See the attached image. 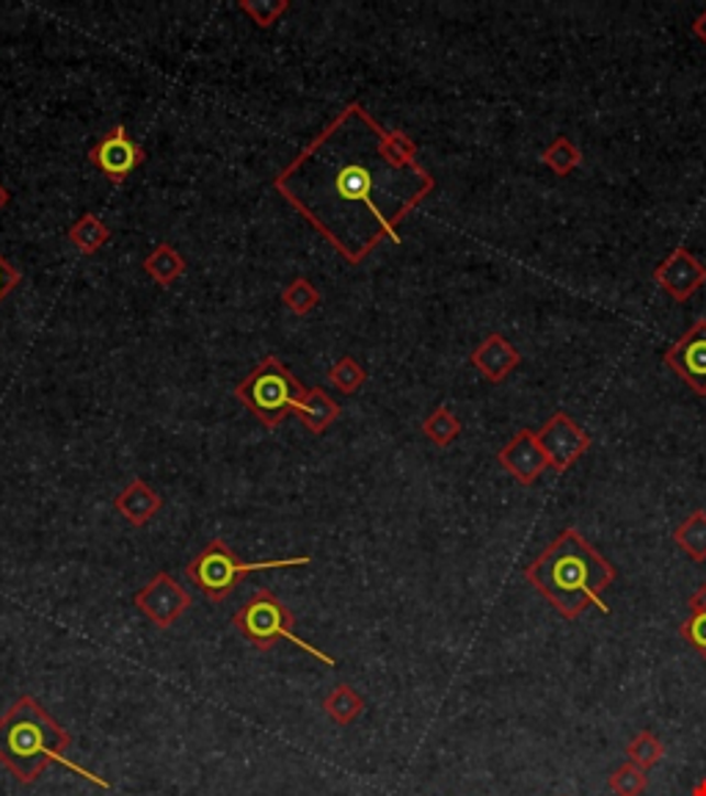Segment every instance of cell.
<instances>
[{
  "label": "cell",
  "mask_w": 706,
  "mask_h": 796,
  "mask_svg": "<svg viewBox=\"0 0 706 796\" xmlns=\"http://www.w3.org/2000/svg\"><path fill=\"white\" fill-rule=\"evenodd\" d=\"M69 241H72L78 252L91 255V252H97L100 246H105L108 241H111V228H108L102 219H97L94 213H83V217L69 228Z\"/></svg>",
  "instance_id": "d6986e66"
},
{
  "label": "cell",
  "mask_w": 706,
  "mask_h": 796,
  "mask_svg": "<svg viewBox=\"0 0 706 796\" xmlns=\"http://www.w3.org/2000/svg\"><path fill=\"white\" fill-rule=\"evenodd\" d=\"M662 360L690 390L706 398V319L695 321Z\"/></svg>",
  "instance_id": "30bf717a"
},
{
  "label": "cell",
  "mask_w": 706,
  "mask_h": 796,
  "mask_svg": "<svg viewBox=\"0 0 706 796\" xmlns=\"http://www.w3.org/2000/svg\"><path fill=\"white\" fill-rule=\"evenodd\" d=\"M160 504H164L160 495L155 493L147 482L136 478V482H131L116 495L113 507H116V512H120L122 518L131 520L133 526H147L149 520L160 512Z\"/></svg>",
  "instance_id": "5bb4252c"
},
{
  "label": "cell",
  "mask_w": 706,
  "mask_h": 796,
  "mask_svg": "<svg viewBox=\"0 0 706 796\" xmlns=\"http://www.w3.org/2000/svg\"><path fill=\"white\" fill-rule=\"evenodd\" d=\"M235 396L266 429H277L288 412L301 416L310 401V390L271 354L235 387Z\"/></svg>",
  "instance_id": "277c9868"
},
{
  "label": "cell",
  "mask_w": 706,
  "mask_h": 796,
  "mask_svg": "<svg viewBox=\"0 0 706 796\" xmlns=\"http://www.w3.org/2000/svg\"><path fill=\"white\" fill-rule=\"evenodd\" d=\"M240 9H244L246 14H251V20H255L260 29H268V25H273L284 12H288V3H284V0H279V3H271V0H262V3H257L255 0V3H249V0H244Z\"/></svg>",
  "instance_id": "4316f807"
},
{
  "label": "cell",
  "mask_w": 706,
  "mask_h": 796,
  "mask_svg": "<svg viewBox=\"0 0 706 796\" xmlns=\"http://www.w3.org/2000/svg\"><path fill=\"white\" fill-rule=\"evenodd\" d=\"M679 637L706 661V611H690L687 620L679 626Z\"/></svg>",
  "instance_id": "484cf974"
},
{
  "label": "cell",
  "mask_w": 706,
  "mask_h": 796,
  "mask_svg": "<svg viewBox=\"0 0 706 796\" xmlns=\"http://www.w3.org/2000/svg\"><path fill=\"white\" fill-rule=\"evenodd\" d=\"M18 285H20V272L7 261V257L0 255V302H3Z\"/></svg>",
  "instance_id": "83f0119b"
},
{
  "label": "cell",
  "mask_w": 706,
  "mask_h": 796,
  "mask_svg": "<svg viewBox=\"0 0 706 796\" xmlns=\"http://www.w3.org/2000/svg\"><path fill=\"white\" fill-rule=\"evenodd\" d=\"M616 575V567L576 529L560 531L558 540L543 548L525 570L527 584L569 622L580 620L582 611L591 606L602 615H610V606L602 595Z\"/></svg>",
  "instance_id": "7a4b0ae2"
},
{
  "label": "cell",
  "mask_w": 706,
  "mask_h": 796,
  "mask_svg": "<svg viewBox=\"0 0 706 796\" xmlns=\"http://www.w3.org/2000/svg\"><path fill=\"white\" fill-rule=\"evenodd\" d=\"M7 202H9V191H7V188H3V186H0V208L7 206Z\"/></svg>",
  "instance_id": "1f68e13d"
},
{
  "label": "cell",
  "mask_w": 706,
  "mask_h": 796,
  "mask_svg": "<svg viewBox=\"0 0 706 796\" xmlns=\"http://www.w3.org/2000/svg\"><path fill=\"white\" fill-rule=\"evenodd\" d=\"M519 349H516L508 338L500 335V332H492V335L472 352V365L481 371L483 379L494 382V385L508 379V376L519 368Z\"/></svg>",
  "instance_id": "4fadbf2b"
},
{
  "label": "cell",
  "mask_w": 706,
  "mask_h": 796,
  "mask_svg": "<svg viewBox=\"0 0 706 796\" xmlns=\"http://www.w3.org/2000/svg\"><path fill=\"white\" fill-rule=\"evenodd\" d=\"M607 788H610L616 796H640L646 788H649V774H646V769L635 766V763L629 761L610 774Z\"/></svg>",
  "instance_id": "603a6c76"
},
{
  "label": "cell",
  "mask_w": 706,
  "mask_h": 796,
  "mask_svg": "<svg viewBox=\"0 0 706 796\" xmlns=\"http://www.w3.org/2000/svg\"><path fill=\"white\" fill-rule=\"evenodd\" d=\"M624 752H627V758L635 763V766L651 769L662 761V755H665V747H662V741L657 739L651 730H640V733L629 741L627 750Z\"/></svg>",
  "instance_id": "7402d4cb"
},
{
  "label": "cell",
  "mask_w": 706,
  "mask_h": 796,
  "mask_svg": "<svg viewBox=\"0 0 706 796\" xmlns=\"http://www.w3.org/2000/svg\"><path fill=\"white\" fill-rule=\"evenodd\" d=\"M536 434L543 454H547L549 467H554L558 473L569 471L591 449V434L569 412H552V418Z\"/></svg>",
  "instance_id": "52a82bcc"
},
{
  "label": "cell",
  "mask_w": 706,
  "mask_h": 796,
  "mask_svg": "<svg viewBox=\"0 0 706 796\" xmlns=\"http://www.w3.org/2000/svg\"><path fill=\"white\" fill-rule=\"evenodd\" d=\"M436 180L417 144L386 131L362 103H348L277 177L273 188L350 266L384 241L401 244V224Z\"/></svg>",
  "instance_id": "6da1fadb"
},
{
  "label": "cell",
  "mask_w": 706,
  "mask_h": 796,
  "mask_svg": "<svg viewBox=\"0 0 706 796\" xmlns=\"http://www.w3.org/2000/svg\"><path fill=\"white\" fill-rule=\"evenodd\" d=\"M136 609L149 617L155 628L166 631L191 609V597L169 573H158L144 589L136 592Z\"/></svg>",
  "instance_id": "9c48e42d"
},
{
  "label": "cell",
  "mask_w": 706,
  "mask_h": 796,
  "mask_svg": "<svg viewBox=\"0 0 706 796\" xmlns=\"http://www.w3.org/2000/svg\"><path fill=\"white\" fill-rule=\"evenodd\" d=\"M541 161H543V166H547V169H552V175L569 177L571 172H574L576 166L585 161V155H582V150L576 147L571 139L558 136L552 144H549L547 150H543Z\"/></svg>",
  "instance_id": "ffe728a7"
},
{
  "label": "cell",
  "mask_w": 706,
  "mask_h": 796,
  "mask_svg": "<svg viewBox=\"0 0 706 796\" xmlns=\"http://www.w3.org/2000/svg\"><path fill=\"white\" fill-rule=\"evenodd\" d=\"M310 556L293 559H266V562H240V556L226 545L224 540H213L197 553L191 564L186 567L188 578L199 586V592L208 595L213 604H224L232 592L238 589L240 581L249 578L251 573L260 570H282V567H304L310 564Z\"/></svg>",
  "instance_id": "8992f818"
},
{
  "label": "cell",
  "mask_w": 706,
  "mask_h": 796,
  "mask_svg": "<svg viewBox=\"0 0 706 796\" xmlns=\"http://www.w3.org/2000/svg\"><path fill=\"white\" fill-rule=\"evenodd\" d=\"M673 542L690 562H706V509H695L676 531Z\"/></svg>",
  "instance_id": "2e32d148"
},
{
  "label": "cell",
  "mask_w": 706,
  "mask_h": 796,
  "mask_svg": "<svg viewBox=\"0 0 706 796\" xmlns=\"http://www.w3.org/2000/svg\"><path fill=\"white\" fill-rule=\"evenodd\" d=\"M282 302L288 305L295 316H306V313H312L317 305H321V294H317V288L310 283V279L299 277V279H293L288 288H284Z\"/></svg>",
  "instance_id": "cb8c5ba5"
},
{
  "label": "cell",
  "mask_w": 706,
  "mask_h": 796,
  "mask_svg": "<svg viewBox=\"0 0 706 796\" xmlns=\"http://www.w3.org/2000/svg\"><path fill=\"white\" fill-rule=\"evenodd\" d=\"M328 382H332L337 390L354 393L368 382V374H365V368L354 357H343L328 368Z\"/></svg>",
  "instance_id": "d4e9b609"
},
{
  "label": "cell",
  "mask_w": 706,
  "mask_h": 796,
  "mask_svg": "<svg viewBox=\"0 0 706 796\" xmlns=\"http://www.w3.org/2000/svg\"><path fill=\"white\" fill-rule=\"evenodd\" d=\"M232 626L238 628L240 637H244L255 650H271L277 642H290L293 648L304 650V653H310L312 659L321 661V664L337 666L334 655H328L326 650L315 648V644L304 642V639L293 631L295 626L293 611H290L271 589H257L255 595L240 606L238 615L232 617Z\"/></svg>",
  "instance_id": "5b68a950"
},
{
  "label": "cell",
  "mask_w": 706,
  "mask_h": 796,
  "mask_svg": "<svg viewBox=\"0 0 706 796\" xmlns=\"http://www.w3.org/2000/svg\"><path fill=\"white\" fill-rule=\"evenodd\" d=\"M690 611H706V581L690 595Z\"/></svg>",
  "instance_id": "f1b7e54d"
},
{
  "label": "cell",
  "mask_w": 706,
  "mask_h": 796,
  "mask_svg": "<svg viewBox=\"0 0 706 796\" xmlns=\"http://www.w3.org/2000/svg\"><path fill=\"white\" fill-rule=\"evenodd\" d=\"M657 288L665 290L673 302H687L690 296L706 285V266L687 250L676 246L660 266L654 268Z\"/></svg>",
  "instance_id": "8fae6325"
},
{
  "label": "cell",
  "mask_w": 706,
  "mask_h": 796,
  "mask_svg": "<svg viewBox=\"0 0 706 796\" xmlns=\"http://www.w3.org/2000/svg\"><path fill=\"white\" fill-rule=\"evenodd\" d=\"M144 147L125 131V125H116L89 150V161L108 177L111 183H125L138 166L144 164Z\"/></svg>",
  "instance_id": "ba28073f"
},
{
  "label": "cell",
  "mask_w": 706,
  "mask_h": 796,
  "mask_svg": "<svg viewBox=\"0 0 706 796\" xmlns=\"http://www.w3.org/2000/svg\"><path fill=\"white\" fill-rule=\"evenodd\" d=\"M423 434L430 440V443L439 445V449H447V445L461 434V421L452 416L450 407L441 405L423 421Z\"/></svg>",
  "instance_id": "44dd1931"
},
{
  "label": "cell",
  "mask_w": 706,
  "mask_h": 796,
  "mask_svg": "<svg viewBox=\"0 0 706 796\" xmlns=\"http://www.w3.org/2000/svg\"><path fill=\"white\" fill-rule=\"evenodd\" d=\"M69 747H72L69 730H64L31 694H23L18 703H12V708L0 717V763H3L20 783H34L47 766L58 763V766H64L67 772L89 780L91 785L111 788V783L102 780L100 774L69 761Z\"/></svg>",
  "instance_id": "3957f363"
},
{
  "label": "cell",
  "mask_w": 706,
  "mask_h": 796,
  "mask_svg": "<svg viewBox=\"0 0 706 796\" xmlns=\"http://www.w3.org/2000/svg\"><path fill=\"white\" fill-rule=\"evenodd\" d=\"M144 272L155 279L158 285H175L177 279L186 272V261H182L180 252L171 244H158L147 257H144Z\"/></svg>",
  "instance_id": "e0dca14e"
},
{
  "label": "cell",
  "mask_w": 706,
  "mask_h": 796,
  "mask_svg": "<svg viewBox=\"0 0 706 796\" xmlns=\"http://www.w3.org/2000/svg\"><path fill=\"white\" fill-rule=\"evenodd\" d=\"M497 462L516 482L525 484V487L538 482V476L549 467L547 454H543L541 443H538V434L530 432V429H519V432L500 449Z\"/></svg>",
  "instance_id": "7c38bea8"
},
{
  "label": "cell",
  "mask_w": 706,
  "mask_h": 796,
  "mask_svg": "<svg viewBox=\"0 0 706 796\" xmlns=\"http://www.w3.org/2000/svg\"><path fill=\"white\" fill-rule=\"evenodd\" d=\"M690 796H706V777L701 780V783L693 785V791H690Z\"/></svg>",
  "instance_id": "4dcf8cb0"
},
{
  "label": "cell",
  "mask_w": 706,
  "mask_h": 796,
  "mask_svg": "<svg viewBox=\"0 0 706 796\" xmlns=\"http://www.w3.org/2000/svg\"><path fill=\"white\" fill-rule=\"evenodd\" d=\"M339 418V405L328 396L323 387H312L310 401H306V410L301 412V421L310 429L312 434H323L334 421Z\"/></svg>",
  "instance_id": "ac0fdd59"
},
{
  "label": "cell",
  "mask_w": 706,
  "mask_h": 796,
  "mask_svg": "<svg viewBox=\"0 0 706 796\" xmlns=\"http://www.w3.org/2000/svg\"><path fill=\"white\" fill-rule=\"evenodd\" d=\"M693 34H695V40H701V42H704V45H706V9L698 14V18H695Z\"/></svg>",
  "instance_id": "f546056e"
},
{
  "label": "cell",
  "mask_w": 706,
  "mask_h": 796,
  "mask_svg": "<svg viewBox=\"0 0 706 796\" xmlns=\"http://www.w3.org/2000/svg\"><path fill=\"white\" fill-rule=\"evenodd\" d=\"M323 711L328 714V719H332L334 725L348 728V725L357 722L359 714L365 711V697L357 692V688L348 686V683H339V686H334L332 692L326 694Z\"/></svg>",
  "instance_id": "9a60e30c"
}]
</instances>
